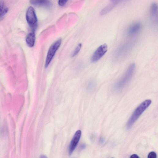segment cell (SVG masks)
Masks as SVG:
<instances>
[{"instance_id": "1", "label": "cell", "mask_w": 158, "mask_h": 158, "mask_svg": "<svg viewBox=\"0 0 158 158\" xmlns=\"http://www.w3.org/2000/svg\"><path fill=\"white\" fill-rule=\"evenodd\" d=\"M151 103V100H146L136 108L127 123L126 126L127 129H130L132 127L141 115L150 105Z\"/></svg>"}, {"instance_id": "2", "label": "cell", "mask_w": 158, "mask_h": 158, "mask_svg": "<svg viewBox=\"0 0 158 158\" xmlns=\"http://www.w3.org/2000/svg\"><path fill=\"white\" fill-rule=\"evenodd\" d=\"M135 68L134 63H133L130 66L124 75L115 85L114 89L115 91H119L126 87L131 80Z\"/></svg>"}, {"instance_id": "3", "label": "cell", "mask_w": 158, "mask_h": 158, "mask_svg": "<svg viewBox=\"0 0 158 158\" xmlns=\"http://www.w3.org/2000/svg\"><path fill=\"white\" fill-rule=\"evenodd\" d=\"M62 40L59 39L50 47L46 59L45 64L46 68H47L51 63L56 52L60 46Z\"/></svg>"}, {"instance_id": "4", "label": "cell", "mask_w": 158, "mask_h": 158, "mask_svg": "<svg viewBox=\"0 0 158 158\" xmlns=\"http://www.w3.org/2000/svg\"><path fill=\"white\" fill-rule=\"evenodd\" d=\"M26 19L30 27L35 29L36 27L37 18L34 8L30 7L27 9L26 14Z\"/></svg>"}, {"instance_id": "5", "label": "cell", "mask_w": 158, "mask_h": 158, "mask_svg": "<svg viewBox=\"0 0 158 158\" xmlns=\"http://www.w3.org/2000/svg\"><path fill=\"white\" fill-rule=\"evenodd\" d=\"M107 46L104 44L100 46L95 51L91 58V61L96 62L100 60L106 53L107 51Z\"/></svg>"}, {"instance_id": "6", "label": "cell", "mask_w": 158, "mask_h": 158, "mask_svg": "<svg viewBox=\"0 0 158 158\" xmlns=\"http://www.w3.org/2000/svg\"><path fill=\"white\" fill-rule=\"evenodd\" d=\"M82 134L81 130H77L75 134L72 138L69 145V153L70 155H71L76 148L81 139Z\"/></svg>"}, {"instance_id": "7", "label": "cell", "mask_w": 158, "mask_h": 158, "mask_svg": "<svg viewBox=\"0 0 158 158\" xmlns=\"http://www.w3.org/2000/svg\"><path fill=\"white\" fill-rule=\"evenodd\" d=\"M141 24L140 22H136L131 25L128 28L127 34L130 36L136 35L140 31Z\"/></svg>"}, {"instance_id": "8", "label": "cell", "mask_w": 158, "mask_h": 158, "mask_svg": "<svg viewBox=\"0 0 158 158\" xmlns=\"http://www.w3.org/2000/svg\"><path fill=\"white\" fill-rule=\"evenodd\" d=\"M30 3L36 6L50 7L51 5L49 0H30Z\"/></svg>"}, {"instance_id": "9", "label": "cell", "mask_w": 158, "mask_h": 158, "mask_svg": "<svg viewBox=\"0 0 158 158\" xmlns=\"http://www.w3.org/2000/svg\"><path fill=\"white\" fill-rule=\"evenodd\" d=\"M35 38V34L34 31L31 32L28 35L26 39V42L28 46L32 47L34 46Z\"/></svg>"}, {"instance_id": "10", "label": "cell", "mask_w": 158, "mask_h": 158, "mask_svg": "<svg viewBox=\"0 0 158 158\" xmlns=\"http://www.w3.org/2000/svg\"><path fill=\"white\" fill-rule=\"evenodd\" d=\"M150 13L151 17L156 18L158 15V5L156 3H153L151 5Z\"/></svg>"}, {"instance_id": "11", "label": "cell", "mask_w": 158, "mask_h": 158, "mask_svg": "<svg viewBox=\"0 0 158 158\" xmlns=\"http://www.w3.org/2000/svg\"><path fill=\"white\" fill-rule=\"evenodd\" d=\"M115 7L111 4L104 7L100 12V14L101 15H105L111 11Z\"/></svg>"}, {"instance_id": "12", "label": "cell", "mask_w": 158, "mask_h": 158, "mask_svg": "<svg viewBox=\"0 0 158 158\" xmlns=\"http://www.w3.org/2000/svg\"><path fill=\"white\" fill-rule=\"evenodd\" d=\"M82 47L81 43L79 44L75 48L72 53L71 56L74 57L76 56L80 52Z\"/></svg>"}, {"instance_id": "13", "label": "cell", "mask_w": 158, "mask_h": 158, "mask_svg": "<svg viewBox=\"0 0 158 158\" xmlns=\"http://www.w3.org/2000/svg\"><path fill=\"white\" fill-rule=\"evenodd\" d=\"M127 1V0H110L111 4L115 7L117 5L120 4Z\"/></svg>"}, {"instance_id": "14", "label": "cell", "mask_w": 158, "mask_h": 158, "mask_svg": "<svg viewBox=\"0 0 158 158\" xmlns=\"http://www.w3.org/2000/svg\"><path fill=\"white\" fill-rule=\"evenodd\" d=\"M96 86V83L93 81H90L87 85L88 90L89 91L93 90Z\"/></svg>"}, {"instance_id": "15", "label": "cell", "mask_w": 158, "mask_h": 158, "mask_svg": "<svg viewBox=\"0 0 158 158\" xmlns=\"http://www.w3.org/2000/svg\"><path fill=\"white\" fill-rule=\"evenodd\" d=\"M8 9L6 8L3 9L0 12H1V16H0V17H1V19H2V18L4 17L5 15L8 12Z\"/></svg>"}, {"instance_id": "16", "label": "cell", "mask_w": 158, "mask_h": 158, "mask_svg": "<svg viewBox=\"0 0 158 158\" xmlns=\"http://www.w3.org/2000/svg\"><path fill=\"white\" fill-rule=\"evenodd\" d=\"M68 1V0H59L58 5L60 6H64L66 5Z\"/></svg>"}, {"instance_id": "17", "label": "cell", "mask_w": 158, "mask_h": 158, "mask_svg": "<svg viewBox=\"0 0 158 158\" xmlns=\"http://www.w3.org/2000/svg\"><path fill=\"white\" fill-rule=\"evenodd\" d=\"M148 157L149 158H156V154L155 152H152L149 154Z\"/></svg>"}, {"instance_id": "18", "label": "cell", "mask_w": 158, "mask_h": 158, "mask_svg": "<svg viewBox=\"0 0 158 158\" xmlns=\"http://www.w3.org/2000/svg\"><path fill=\"white\" fill-rule=\"evenodd\" d=\"M4 2L3 1L1 0L0 2V12L1 11L4 9Z\"/></svg>"}, {"instance_id": "19", "label": "cell", "mask_w": 158, "mask_h": 158, "mask_svg": "<svg viewBox=\"0 0 158 158\" xmlns=\"http://www.w3.org/2000/svg\"><path fill=\"white\" fill-rule=\"evenodd\" d=\"M130 157L131 158H139V157L137 154H134L132 155Z\"/></svg>"}, {"instance_id": "20", "label": "cell", "mask_w": 158, "mask_h": 158, "mask_svg": "<svg viewBox=\"0 0 158 158\" xmlns=\"http://www.w3.org/2000/svg\"><path fill=\"white\" fill-rule=\"evenodd\" d=\"M104 139L103 138H100V143L101 144H103L104 142Z\"/></svg>"}, {"instance_id": "21", "label": "cell", "mask_w": 158, "mask_h": 158, "mask_svg": "<svg viewBox=\"0 0 158 158\" xmlns=\"http://www.w3.org/2000/svg\"><path fill=\"white\" fill-rule=\"evenodd\" d=\"M86 147V145L84 144H82L80 146V149H81L82 150L85 149Z\"/></svg>"}]
</instances>
